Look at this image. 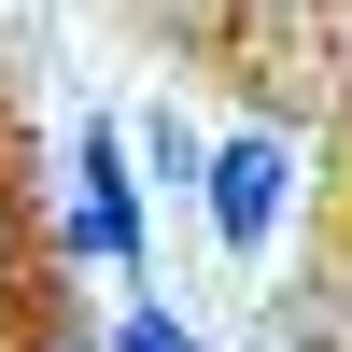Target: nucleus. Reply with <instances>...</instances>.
<instances>
[{"label": "nucleus", "mask_w": 352, "mask_h": 352, "mask_svg": "<svg viewBox=\"0 0 352 352\" xmlns=\"http://www.w3.org/2000/svg\"><path fill=\"white\" fill-rule=\"evenodd\" d=\"M71 268H141V169H127V127H85V184H71V226H56Z\"/></svg>", "instance_id": "f257e3e1"}, {"label": "nucleus", "mask_w": 352, "mask_h": 352, "mask_svg": "<svg viewBox=\"0 0 352 352\" xmlns=\"http://www.w3.org/2000/svg\"><path fill=\"white\" fill-rule=\"evenodd\" d=\"M282 184H296V155H282V127H240V141H212V240L226 254H268V226H282Z\"/></svg>", "instance_id": "f03ea898"}, {"label": "nucleus", "mask_w": 352, "mask_h": 352, "mask_svg": "<svg viewBox=\"0 0 352 352\" xmlns=\"http://www.w3.org/2000/svg\"><path fill=\"white\" fill-rule=\"evenodd\" d=\"M14 310H28V226H14V184H0V352H28Z\"/></svg>", "instance_id": "7ed1b4c3"}, {"label": "nucleus", "mask_w": 352, "mask_h": 352, "mask_svg": "<svg viewBox=\"0 0 352 352\" xmlns=\"http://www.w3.org/2000/svg\"><path fill=\"white\" fill-rule=\"evenodd\" d=\"M99 352H197V324H169V310H127V324H113Z\"/></svg>", "instance_id": "20e7f679"}, {"label": "nucleus", "mask_w": 352, "mask_h": 352, "mask_svg": "<svg viewBox=\"0 0 352 352\" xmlns=\"http://www.w3.org/2000/svg\"><path fill=\"white\" fill-rule=\"evenodd\" d=\"M28 352H99V338H71V324H43V338H28Z\"/></svg>", "instance_id": "39448f33"}]
</instances>
